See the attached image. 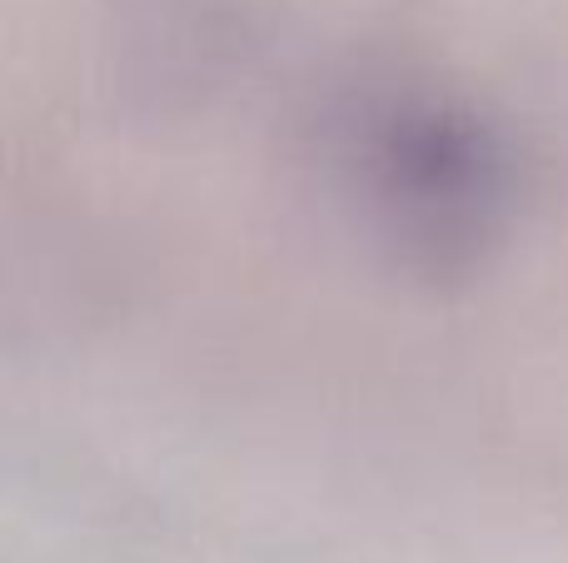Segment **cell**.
<instances>
[{
  "instance_id": "1",
  "label": "cell",
  "mask_w": 568,
  "mask_h": 563,
  "mask_svg": "<svg viewBox=\"0 0 568 563\" xmlns=\"http://www.w3.org/2000/svg\"><path fill=\"white\" fill-rule=\"evenodd\" d=\"M364 170L394 235L429 259L459 255L489 235L499 209V165L474 130L444 115H389L364 150Z\"/></svg>"
}]
</instances>
